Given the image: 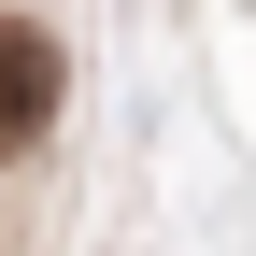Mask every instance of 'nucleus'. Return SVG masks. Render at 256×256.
I'll return each instance as SVG.
<instances>
[{
  "label": "nucleus",
  "instance_id": "obj_1",
  "mask_svg": "<svg viewBox=\"0 0 256 256\" xmlns=\"http://www.w3.org/2000/svg\"><path fill=\"white\" fill-rule=\"evenodd\" d=\"M57 86H72V57H57V28H28V14H0V156L57 128Z\"/></svg>",
  "mask_w": 256,
  "mask_h": 256
}]
</instances>
